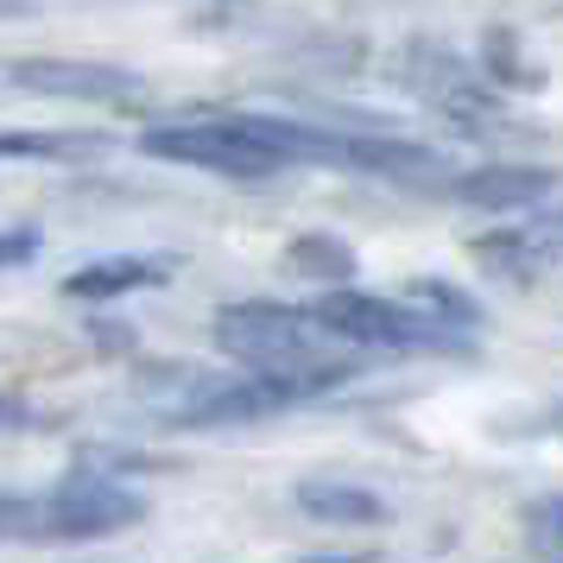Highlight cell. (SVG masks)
I'll use <instances>...</instances> for the list:
<instances>
[{
    "instance_id": "7a4b0ae2",
    "label": "cell",
    "mask_w": 563,
    "mask_h": 563,
    "mask_svg": "<svg viewBox=\"0 0 563 563\" xmlns=\"http://www.w3.org/2000/svg\"><path fill=\"white\" fill-rule=\"evenodd\" d=\"M310 317H317V330L335 335V342H355V349H456L462 335L456 323H437L431 310H418L406 298H374V291H349V285H335V291H323L317 305H310Z\"/></svg>"
},
{
    "instance_id": "52a82bcc",
    "label": "cell",
    "mask_w": 563,
    "mask_h": 563,
    "mask_svg": "<svg viewBox=\"0 0 563 563\" xmlns=\"http://www.w3.org/2000/svg\"><path fill=\"white\" fill-rule=\"evenodd\" d=\"M172 279V260L165 254H114V260H89L64 279V298H82V305H108V298H128V291H146V285Z\"/></svg>"
},
{
    "instance_id": "8992f818",
    "label": "cell",
    "mask_w": 563,
    "mask_h": 563,
    "mask_svg": "<svg viewBox=\"0 0 563 563\" xmlns=\"http://www.w3.org/2000/svg\"><path fill=\"white\" fill-rule=\"evenodd\" d=\"M558 190V172H544V165H475V172H462L450 178V197L468 209H494V216H512V209H538L544 197Z\"/></svg>"
},
{
    "instance_id": "3957f363",
    "label": "cell",
    "mask_w": 563,
    "mask_h": 563,
    "mask_svg": "<svg viewBox=\"0 0 563 563\" xmlns=\"http://www.w3.org/2000/svg\"><path fill=\"white\" fill-rule=\"evenodd\" d=\"M216 349L234 355L241 367H310V361H323V330H317V317L310 305H229L216 317Z\"/></svg>"
},
{
    "instance_id": "ba28073f",
    "label": "cell",
    "mask_w": 563,
    "mask_h": 563,
    "mask_svg": "<svg viewBox=\"0 0 563 563\" xmlns=\"http://www.w3.org/2000/svg\"><path fill=\"white\" fill-rule=\"evenodd\" d=\"M298 507L310 519H323V526H380L386 519V500L355 482H305L298 487Z\"/></svg>"
},
{
    "instance_id": "6da1fadb",
    "label": "cell",
    "mask_w": 563,
    "mask_h": 563,
    "mask_svg": "<svg viewBox=\"0 0 563 563\" xmlns=\"http://www.w3.org/2000/svg\"><path fill=\"white\" fill-rule=\"evenodd\" d=\"M140 153L222 178H273L285 165H349V133L298 128L279 114H197V121L146 128Z\"/></svg>"
},
{
    "instance_id": "277c9868",
    "label": "cell",
    "mask_w": 563,
    "mask_h": 563,
    "mask_svg": "<svg viewBox=\"0 0 563 563\" xmlns=\"http://www.w3.org/2000/svg\"><path fill=\"white\" fill-rule=\"evenodd\" d=\"M38 507H45V532L38 544H82V538H114L140 526L146 519V500L121 487L108 468H77V475H64L52 494H38Z\"/></svg>"
},
{
    "instance_id": "8fae6325",
    "label": "cell",
    "mask_w": 563,
    "mask_h": 563,
    "mask_svg": "<svg viewBox=\"0 0 563 563\" xmlns=\"http://www.w3.org/2000/svg\"><path fill=\"white\" fill-rule=\"evenodd\" d=\"M411 305H418V310H431L437 323H456V330H475V323H482L475 298H468V291H456V285H443V279L411 285Z\"/></svg>"
},
{
    "instance_id": "2e32d148",
    "label": "cell",
    "mask_w": 563,
    "mask_h": 563,
    "mask_svg": "<svg viewBox=\"0 0 563 563\" xmlns=\"http://www.w3.org/2000/svg\"><path fill=\"white\" fill-rule=\"evenodd\" d=\"M544 229H551V234H563V216H551V222H544Z\"/></svg>"
},
{
    "instance_id": "9a60e30c",
    "label": "cell",
    "mask_w": 563,
    "mask_h": 563,
    "mask_svg": "<svg viewBox=\"0 0 563 563\" xmlns=\"http://www.w3.org/2000/svg\"><path fill=\"white\" fill-rule=\"evenodd\" d=\"M305 563H374L367 551H330V558H305Z\"/></svg>"
},
{
    "instance_id": "4fadbf2b",
    "label": "cell",
    "mask_w": 563,
    "mask_h": 563,
    "mask_svg": "<svg viewBox=\"0 0 563 563\" xmlns=\"http://www.w3.org/2000/svg\"><path fill=\"white\" fill-rule=\"evenodd\" d=\"M32 254H38V229H0V273L26 266Z\"/></svg>"
},
{
    "instance_id": "e0dca14e",
    "label": "cell",
    "mask_w": 563,
    "mask_h": 563,
    "mask_svg": "<svg viewBox=\"0 0 563 563\" xmlns=\"http://www.w3.org/2000/svg\"><path fill=\"white\" fill-rule=\"evenodd\" d=\"M558 424H563V406H558Z\"/></svg>"
},
{
    "instance_id": "5b68a950",
    "label": "cell",
    "mask_w": 563,
    "mask_h": 563,
    "mask_svg": "<svg viewBox=\"0 0 563 563\" xmlns=\"http://www.w3.org/2000/svg\"><path fill=\"white\" fill-rule=\"evenodd\" d=\"M13 82L38 96H77V102H140L146 96V82L133 70L96 64V57H32V64H13Z\"/></svg>"
},
{
    "instance_id": "9c48e42d",
    "label": "cell",
    "mask_w": 563,
    "mask_h": 563,
    "mask_svg": "<svg viewBox=\"0 0 563 563\" xmlns=\"http://www.w3.org/2000/svg\"><path fill=\"white\" fill-rule=\"evenodd\" d=\"M108 153V133H0V158H96Z\"/></svg>"
},
{
    "instance_id": "30bf717a",
    "label": "cell",
    "mask_w": 563,
    "mask_h": 563,
    "mask_svg": "<svg viewBox=\"0 0 563 563\" xmlns=\"http://www.w3.org/2000/svg\"><path fill=\"white\" fill-rule=\"evenodd\" d=\"M291 266L310 273V279H355V254H349L335 234H305V241H291Z\"/></svg>"
},
{
    "instance_id": "5bb4252c",
    "label": "cell",
    "mask_w": 563,
    "mask_h": 563,
    "mask_svg": "<svg viewBox=\"0 0 563 563\" xmlns=\"http://www.w3.org/2000/svg\"><path fill=\"white\" fill-rule=\"evenodd\" d=\"M13 424H32V406H20V399L0 393V431H13Z\"/></svg>"
},
{
    "instance_id": "7c38bea8",
    "label": "cell",
    "mask_w": 563,
    "mask_h": 563,
    "mask_svg": "<svg viewBox=\"0 0 563 563\" xmlns=\"http://www.w3.org/2000/svg\"><path fill=\"white\" fill-rule=\"evenodd\" d=\"M526 532H532L538 551H558L563 558V494H544L526 507Z\"/></svg>"
}]
</instances>
